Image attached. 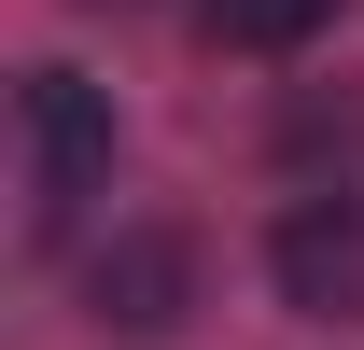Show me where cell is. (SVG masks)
Returning <instances> with one entry per match:
<instances>
[{"label": "cell", "instance_id": "2", "mask_svg": "<svg viewBox=\"0 0 364 350\" xmlns=\"http://www.w3.org/2000/svg\"><path fill=\"white\" fill-rule=\"evenodd\" d=\"M267 280L309 322H364V196H294L267 238Z\"/></svg>", "mask_w": 364, "mask_h": 350}, {"label": "cell", "instance_id": "1", "mask_svg": "<svg viewBox=\"0 0 364 350\" xmlns=\"http://www.w3.org/2000/svg\"><path fill=\"white\" fill-rule=\"evenodd\" d=\"M14 140H28V224H70V196L112 182V98L85 70H28L14 85Z\"/></svg>", "mask_w": 364, "mask_h": 350}, {"label": "cell", "instance_id": "3", "mask_svg": "<svg viewBox=\"0 0 364 350\" xmlns=\"http://www.w3.org/2000/svg\"><path fill=\"white\" fill-rule=\"evenodd\" d=\"M85 308H98V336H182V308H196V253H182L168 224H127V238L85 266Z\"/></svg>", "mask_w": 364, "mask_h": 350}, {"label": "cell", "instance_id": "4", "mask_svg": "<svg viewBox=\"0 0 364 350\" xmlns=\"http://www.w3.org/2000/svg\"><path fill=\"white\" fill-rule=\"evenodd\" d=\"M210 14V43H238V56H294L309 28H336V0H196Z\"/></svg>", "mask_w": 364, "mask_h": 350}]
</instances>
